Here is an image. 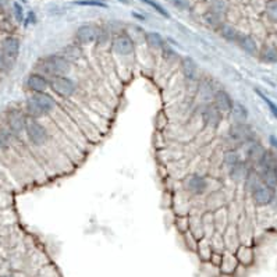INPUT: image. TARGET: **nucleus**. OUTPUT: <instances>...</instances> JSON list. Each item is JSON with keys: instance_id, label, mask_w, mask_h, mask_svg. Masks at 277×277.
<instances>
[{"instance_id": "c03bdc74", "label": "nucleus", "mask_w": 277, "mask_h": 277, "mask_svg": "<svg viewBox=\"0 0 277 277\" xmlns=\"http://www.w3.org/2000/svg\"><path fill=\"white\" fill-rule=\"evenodd\" d=\"M256 93H258L259 96H260V98H262L263 101H265V103H266V105L269 106L270 111L273 113V116H275V117L277 119V105H276V103H273V102L270 101V99H268V98H266V96H265L263 93L260 92V91H258V89H256Z\"/></svg>"}, {"instance_id": "a878e982", "label": "nucleus", "mask_w": 277, "mask_h": 277, "mask_svg": "<svg viewBox=\"0 0 277 277\" xmlns=\"http://www.w3.org/2000/svg\"><path fill=\"white\" fill-rule=\"evenodd\" d=\"M190 231L194 234L198 240L206 237V234H205V227H203L202 216H191V217H190Z\"/></svg>"}, {"instance_id": "f257e3e1", "label": "nucleus", "mask_w": 277, "mask_h": 277, "mask_svg": "<svg viewBox=\"0 0 277 277\" xmlns=\"http://www.w3.org/2000/svg\"><path fill=\"white\" fill-rule=\"evenodd\" d=\"M71 62L64 55H49L39 59L37 63V73L49 78L55 75H67L71 71Z\"/></svg>"}, {"instance_id": "aec40b11", "label": "nucleus", "mask_w": 277, "mask_h": 277, "mask_svg": "<svg viewBox=\"0 0 277 277\" xmlns=\"http://www.w3.org/2000/svg\"><path fill=\"white\" fill-rule=\"evenodd\" d=\"M217 32H219V35H220L224 41H227V42H230V43H237L241 37L240 31L235 27H233L229 22H223L222 25L217 28Z\"/></svg>"}, {"instance_id": "37998d69", "label": "nucleus", "mask_w": 277, "mask_h": 277, "mask_svg": "<svg viewBox=\"0 0 277 277\" xmlns=\"http://www.w3.org/2000/svg\"><path fill=\"white\" fill-rule=\"evenodd\" d=\"M13 13H14V17L17 20V22H22V21L25 20L24 9H22V6L20 4L19 1H14V3H13Z\"/></svg>"}, {"instance_id": "c756f323", "label": "nucleus", "mask_w": 277, "mask_h": 277, "mask_svg": "<svg viewBox=\"0 0 277 277\" xmlns=\"http://www.w3.org/2000/svg\"><path fill=\"white\" fill-rule=\"evenodd\" d=\"M259 57H260V60L265 62V63L275 64V63H277V47L273 46V45H266V46L260 50Z\"/></svg>"}, {"instance_id": "ddd939ff", "label": "nucleus", "mask_w": 277, "mask_h": 277, "mask_svg": "<svg viewBox=\"0 0 277 277\" xmlns=\"http://www.w3.org/2000/svg\"><path fill=\"white\" fill-rule=\"evenodd\" d=\"M275 188H270L268 185L259 184L256 188H254L251 191V196H252V201L255 202V205L258 206H266L270 205L275 199Z\"/></svg>"}, {"instance_id": "4468645a", "label": "nucleus", "mask_w": 277, "mask_h": 277, "mask_svg": "<svg viewBox=\"0 0 277 277\" xmlns=\"http://www.w3.org/2000/svg\"><path fill=\"white\" fill-rule=\"evenodd\" d=\"M180 68H181V74L184 77L187 83H196L199 81V68L194 59L191 57H181L180 60Z\"/></svg>"}, {"instance_id": "e433bc0d", "label": "nucleus", "mask_w": 277, "mask_h": 277, "mask_svg": "<svg viewBox=\"0 0 277 277\" xmlns=\"http://www.w3.org/2000/svg\"><path fill=\"white\" fill-rule=\"evenodd\" d=\"M142 3H145L147 6H149V7H152V9L156 11L157 14H160L162 17H165V19H170V14H169V11H167L162 4H159L157 1H155V0H141Z\"/></svg>"}, {"instance_id": "6e6552de", "label": "nucleus", "mask_w": 277, "mask_h": 277, "mask_svg": "<svg viewBox=\"0 0 277 277\" xmlns=\"http://www.w3.org/2000/svg\"><path fill=\"white\" fill-rule=\"evenodd\" d=\"M98 32H99V27L95 24H81L77 28L74 35V41L77 43H80L81 46H88L96 42L98 38Z\"/></svg>"}, {"instance_id": "20e7f679", "label": "nucleus", "mask_w": 277, "mask_h": 277, "mask_svg": "<svg viewBox=\"0 0 277 277\" xmlns=\"http://www.w3.org/2000/svg\"><path fill=\"white\" fill-rule=\"evenodd\" d=\"M50 80V89L62 99H70L77 91V84L68 75H55Z\"/></svg>"}, {"instance_id": "a19ab883", "label": "nucleus", "mask_w": 277, "mask_h": 277, "mask_svg": "<svg viewBox=\"0 0 277 277\" xmlns=\"http://www.w3.org/2000/svg\"><path fill=\"white\" fill-rule=\"evenodd\" d=\"M74 4H77V6H91V7H103V9L107 7V4L105 1H101V0H77V1H74Z\"/></svg>"}, {"instance_id": "49530a36", "label": "nucleus", "mask_w": 277, "mask_h": 277, "mask_svg": "<svg viewBox=\"0 0 277 277\" xmlns=\"http://www.w3.org/2000/svg\"><path fill=\"white\" fill-rule=\"evenodd\" d=\"M11 65L9 62L6 60V57L3 55V52H1V49H0V71H7L11 68Z\"/></svg>"}, {"instance_id": "de8ad7c7", "label": "nucleus", "mask_w": 277, "mask_h": 277, "mask_svg": "<svg viewBox=\"0 0 277 277\" xmlns=\"http://www.w3.org/2000/svg\"><path fill=\"white\" fill-rule=\"evenodd\" d=\"M7 3H9V0H0V10L4 9L7 6Z\"/></svg>"}, {"instance_id": "f704fd0d", "label": "nucleus", "mask_w": 277, "mask_h": 277, "mask_svg": "<svg viewBox=\"0 0 277 277\" xmlns=\"http://www.w3.org/2000/svg\"><path fill=\"white\" fill-rule=\"evenodd\" d=\"M211 244H212V248L214 252H224L226 251V244H224V237H223V233L220 231H214L212 234V237H209Z\"/></svg>"}, {"instance_id": "58836bf2", "label": "nucleus", "mask_w": 277, "mask_h": 277, "mask_svg": "<svg viewBox=\"0 0 277 277\" xmlns=\"http://www.w3.org/2000/svg\"><path fill=\"white\" fill-rule=\"evenodd\" d=\"M176 226L181 234L190 231V217L188 216H178L176 219Z\"/></svg>"}, {"instance_id": "72a5a7b5", "label": "nucleus", "mask_w": 277, "mask_h": 277, "mask_svg": "<svg viewBox=\"0 0 277 277\" xmlns=\"http://www.w3.org/2000/svg\"><path fill=\"white\" fill-rule=\"evenodd\" d=\"M240 160H242L240 156V153L237 152L235 148H230L227 149L224 153H223V163L226 165L227 169H230L231 166H234L235 163H238Z\"/></svg>"}, {"instance_id": "6ab92c4d", "label": "nucleus", "mask_w": 277, "mask_h": 277, "mask_svg": "<svg viewBox=\"0 0 277 277\" xmlns=\"http://www.w3.org/2000/svg\"><path fill=\"white\" fill-rule=\"evenodd\" d=\"M266 152V149L263 148L259 142H251L250 148L247 150V162L250 163L251 166H258L260 159L263 157Z\"/></svg>"}, {"instance_id": "c85d7f7f", "label": "nucleus", "mask_w": 277, "mask_h": 277, "mask_svg": "<svg viewBox=\"0 0 277 277\" xmlns=\"http://www.w3.org/2000/svg\"><path fill=\"white\" fill-rule=\"evenodd\" d=\"M208 10L224 17L229 13V0H208Z\"/></svg>"}, {"instance_id": "423d86ee", "label": "nucleus", "mask_w": 277, "mask_h": 277, "mask_svg": "<svg viewBox=\"0 0 277 277\" xmlns=\"http://www.w3.org/2000/svg\"><path fill=\"white\" fill-rule=\"evenodd\" d=\"M183 188L191 196H202L209 190V181L202 174H188L183 181Z\"/></svg>"}, {"instance_id": "79ce46f5", "label": "nucleus", "mask_w": 277, "mask_h": 277, "mask_svg": "<svg viewBox=\"0 0 277 277\" xmlns=\"http://www.w3.org/2000/svg\"><path fill=\"white\" fill-rule=\"evenodd\" d=\"M266 13H268V17L272 21L277 22V3L275 0H270L266 6Z\"/></svg>"}, {"instance_id": "c9c22d12", "label": "nucleus", "mask_w": 277, "mask_h": 277, "mask_svg": "<svg viewBox=\"0 0 277 277\" xmlns=\"http://www.w3.org/2000/svg\"><path fill=\"white\" fill-rule=\"evenodd\" d=\"M162 53H163V59L166 60L167 63H180V60H181L180 55L177 53L176 50H173L171 47L165 46L163 50H162Z\"/></svg>"}, {"instance_id": "473e14b6", "label": "nucleus", "mask_w": 277, "mask_h": 277, "mask_svg": "<svg viewBox=\"0 0 277 277\" xmlns=\"http://www.w3.org/2000/svg\"><path fill=\"white\" fill-rule=\"evenodd\" d=\"M13 132L10 131L7 126H1L0 124V147L1 150H6L11 147V142H13Z\"/></svg>"}, {"instance_id": "ea45409f", "label": "nucleus", "mask_w": 277, "mask_h": 277, "mask_svg": "<svg viewBox=\"0 0 277 277\" xmlns=\"http://www.w3.org/2000/svg\"><path fill=\"white\" fill-rule=\"evenodd\" d=\"M174 9L180 10V11H188L191 9V1L190 0H167Z\"/></svg>"}, {"instance_id": "09e8293b", "label": "nucleus", "mask_w": 277, "mask_h": 277, "mask_svg": "<svg viewBox=\"0 0 277 277\" xmlns=\"http://www.w3.org/2000/svg\"><path fill=\"white\" fill-rule=\"evenodd\" d=\"M123 4H129V0H120Z\"/></svg>"}, {"instance_id": "dca6fc26", "label": "nucleus", "mask_w": 277, "mask_h": 277, "mask_svg": "<svg viewBox=\"0 0 277 277\" xmlns=\"http://www.w3.org/2000/svg\"><path fill=\"white\" fill-rule=\"evenodd\" d=\"M216 91H217V89L214 88V83H213L211 78H199L198 86H196V95L199 96V99H201L203 103L212 102Z\"/></svg>"}, {"instance_id": "f8f14e48", "label": "nucleus", "mask_w": 277, "mask_h": 277, "mask_svg": "<svg viewBox=\"0 0 277 277\" xmlns=\"http://www.w3.org/2000/svg\"><path fill=\"white\" fill-rule=\"evenodd\" d=\"M31 98H32V101L35 102V105H37L39 111L42 113V116H47V114L57 110V107H59L55 98L47 92L32 93Z\"/></svg>"}, {"instance_id": "2eb2a0df", "label": "nucleus", "mask_w": 277, "mask_h": 277, "mask_svg": "<svg viewBox=\"0 0 277 277\" xmlns=\"http://www.w3.org/2000/svg\"><path fill=\"white\" fill-rule=\"evenodd\" d=\"M212 103L219 110L222 111L223 114H227V113L230 114L231 109H233V106H234L235 102L233 101L231 95L227 92L226 89H217V91L214 92Z\"/></svg>"}, {"instance_id": "bb28decb", "label": "nucleus", "mask_w": 277, "mask_h": 277, "mask_svg": "<svg viewBox=\"0 0 277 277\" xmlns=\"http://www.w3.org/2000/svg\"><path fill=\"white\" fill-rule=\"evenodd\" d=\"M230 114L234 123H247V119H248V110H247V107H245L244 105L238 103V102L234 103Z\"/></svg>"}, {"instance_id": "8fccbe9b", "label": "nucleus", "mask_w": 277, "mask_h": 277, "mask_svg": "<svg viewBox=\"0 0 277 277\" xmlns=\"http://www.w3.org/2000/svg\"><path fill=\"white\" fill-rule=\"evenodd\" d=\"M0 277H11V276H0Z\"/></svg>"}, {"instance_id": "f3484780", "label": "nucleus", "mask_w": 277, "mask_h": 277, "mask_svg": "<svg viewBox=\"0 0 277 277\" xmlns=\"http://www.w3.org/2000/svg\"><path fill=\"white\" fill-rule=\"evenodd\" d=\"M251 165L247 160H240L238 163H235L234 166L229 169V177L233 181L240 183V181H245V178L248 176L251 170Z\"/></svg>"}, {"instance_id": "5701e85b", "label": "nucleus", "mask_w": 277, "mask_h": 277, "mask_svg": "<svg viewBox=\"0 0 277 277\" xmlns=\"http://www.w3.org/2000/svg\"><path fill=\"white\" fill-rule=\"evenodd\" d=\"M196 254L199 259L202 262H209L211 260V256L213 254V248L212 244H211V240L208 237H203L201 240L198 241V248H196Z\"/></svg>"}, {"instance_id": "2f4dec72", "label": "nucleus", "mask_w": 277, "mask_h": 277, "mask_svg": "<svg viewBox=\"0 0 277 277\" xmlns=\"http://www.w3.org/2000/svg\"><path fill=\"white\" fill-rule=\"evenodd\" d=\"M223 19H224V17L216 14V13H212V11H209V10L203 14V21H205V24H206L208 27L216 29V31H217V28L220 27L223 22H224V20Z\"/></svg>"}, {"instance_id": "9b49d317", "label": "nucleus", "mask_w": 277, "mask_h": 277, "mask_svg": "<svg viewBox=\"0 0 277 277\" xmlns=\"http://www.w3.org/2000/svg\"><path fill=\"white\" fill-rule=\"evenodd\" d=\"M0 49L3 52V55L6 57V60L10 64H14V62L17 60L20 55V49H21V42L17 37L9 35L1 41Z\"/></svg>"}, {"instance_id": "b1692460", "label": "nucleus", "mask_w": 277, "mask_h": 277, "mask_svg": "<svg viewBox=\"0 0 277 277\" xmlns=\"http://www.w3.org/2000/svg\"><path fill=\"white\" fill-rule=\"evenodd\" d=\"M145 42L153 50H163V47L166 46L165 38L162 37L159 32H155V31L145 32Z\"/></svg>"}, {"instance_id": "603ef678", "label": "nucleus", "mask_w": 277, "mask_h": 277, "mask_svg": "<svg viewBox=\"0 0 277 277\" xmlns=\"http://www.w3.org/2000/svg\"><path fill=\"white\" fill-rule=\"evenodd\" d=\"M275 1H276V3H277V0H275Z\"/></svg>"}, {"instance_id": "7c9ffc66", "label": "nucleus", "mask_w": 277, "mask_h": 277, "mask_svg": "<svg viewBox=\"0 0 277 277\" xmlns=\"http://www.w3.org/2000/svg\"><path fill=\"white\" fill-rule=\"evenodd\" d=\"M235 256L238 259L241 265H251L252 263V259H254V254H252V250L247 245H240L237 251L234 252Z\"/></svg>"}, {"instance_id": "0eeeda50", "label": "nucleus", "mask_w": 277, "mask_h": 277, "mask_svg": "<svg viewBox=\"0 0 277 277\" xmlns=\"http://www.w3.org/2000/svg\"><path fill=\"white\" fill-rule=\"evenodd\" d=\"M27 119V114L20 109H9L6 111V126L16 137L25 132Z\"/></svg>"}, {"instance_id": "39448f33", "label": "nucleus", "mask_w": 277, "mask_h": 277, "mask_svg": "<svg viewBox=\"0 0 277 277\" xmlns=\"http://www.w3.org/2000/svg\"><path fill=\"white\" fill-rule=\"evenodd\" d=\"M110 49L116 55L128 57V56L134 55V52H135V41L128 32L120 31L113 35Z\"/></svg>"}, {"instance_id": "1a4fd4ad", "label": "nucleus", "mask_w": 277, "mask_h": 277, "mask_svg": "<svg viewBox=\"0 0 277 277\" xmlns=\"http://www.w3.org/2000/svg\"><path fill=\"white\" fill-rule=\"evenodd\" d=\"M201 116H202L203 124L212 129L219 128V126L223 121V113L213 105L212 102L205 103L202 111H201Z\"/></svg>"}, {"instance_id": "4c0bfd02", "label": "nucleus", "mask_w": 277, "mask_h": 277, "mask_svg": "<svg viewBox=\"0 0 277 277\" xmlns=\"http://www.w3.org/2000/svg\"><path fill=\"white\" fill-rule=\"evenodd\" d=\"M183 237H184V242L185 245H187V248L190 251H194L196 252V248H198V238L195 237L194 234L191 233V231H187L183 234Z\"/></svg>"}, {"instance_id": "393cba45", "label": "nucleus", "mask_w": 277, "mask_h": 277, "mask_svg": "<svg viewBox=\"0 0 277 277\" xmlns=\"http://www.w3.org/2000/svg\"><path fill=\"white\" fill-rule=\"evenodd\" d=\"M62 55H64L71 63L75 62V60H80L81 57H83L84 52H83V46L80 45V43H70V45H67V46L63 49V52H62Z\"/></svg>"}, {"instance_id": "a18cd8bd", "label": "nucleus", "mask_w": 277, "mask_h": 277, "mask_svg": "<svg viewBox=\"0 0 277 277\" xmlns=\"http://www.w3.org/2000/svg\"><path fill=\"white\" fill-rule=\"evenodd\" d=\"M224 254V252H223ZM223 254L222 252H214L213 251L212 256H211V263H212L214 268H220V265H222V260H223Z\"/></svg>"}, {"instance_id": "7ed1b4c3", "label": "nucleus", "mask_w": 277, "mask_h": 277, "mask_svg": "<svg viewBox=\"0 0 277 277\" xmlns=\"http://www.w3.org/2000/svg\"><path fill=\"white\" fill-rule=\"evenodd\" d=\"M25 135H27L29 144L37 148L46 145V142L49 141V131L38 119L28 117L27 126H25Z\"/></svg>"}, {"instance_id": "f03ea898", "label": "nucleus", "mask_w": 277, "mask_h": 277, "mask_svg": "<svg viewBox=\"0 0 277 277\" xmlns=\"http://www.w3.org/2000/svg\"><path fill=\"white\" fill-rule=\"evenodd\" d=\"M254 137L255 134L247 123H234L227 132V139L230 141L231 148L235 149L254 142Z\"/></svg>"}, {"instance_id": "9d476101", "label": "nucleus", "mask_w": 277, "mask_h": 277, "mask_svg": "<svg viewBox=\"0 0 277 277\" xmlns=\"http://www.w3.org/2000/svg\"><path fill=\"white\" fill-rule=\"evenodd\" d=\"M25 86H27L28 91H31L32 93L46 92L47 89L50 88V80L46 75L34 71V73H29L27 75Z\"/></svg>"}, {"instance_id": "412c9836", "label": "nucleus", "mask_w": 277, "mask_h": 277, "mask_svg": "<svg viewBox=\"0 0 277 277\" xmlns=\"http://www.w3.org/2000/svg\"><path fill=\"white\" fill-rule=\"evenodd\" d=\"M237 45L240 47L242 52H245L247 55L250 56H256L259 53L258 45H256V41L251 35H245V34H241L240 39L237 42Z\"/></svg>"}, {"instance_id": "cd10ccee", "label": "nucleus", "mask_w": 277, "mask_h": 277, "mask_svg": "<svg viewBox=\"0 0 277 277\" xmlns=\"http://www.w3.org/2000/svg\"><path fill=\"white\" fill-rule=\"evenodd\" d=\"M111 39H113V35H111L110 29L107 27H99V32H98L95 45L101 47V49H105V47L111 46Z\"/></svg>"}, {"instance_id": "a211bd4d", "label": "nucleus", "mask_w": 277, "mask_h": 277, "mask_svg": "<svg viewBox=\"0 0 277 277\" xmlns=\"http://www.w3.org/2000/svg\"><path fill=\"white\" fill-rule=\"evenodd\" d=\"M238 265H240V262H238V259L235 256V254H234V252H230V251H224L222 265H220V268H219L223 275H227V276H229V275L235 273Z\"/></svg>"}, {"instance_id": "3c124183", "label": "nucleus", "mask_w": 277, "mask_h": 277, "mask_svg": "<svg viewBox=\"0 0 277 277\" xmlns=\"http://www.w3.org/2000/svg\"><path fill=\"white\" fill-rule=\"evenodd\" d=\"M0 150H1V147H0Z\"/></svg>"}, {"instance_id": "4be33fe9", "label": "nucleus", "mask_w": 277, "mask_h": 277, "mask_svg": "<svg viewBox=\"0 0 277 277\" xmlns=\"http://www.w3.org/2000/svg\"><path fill=\"white\" fill-rule=\"evenodd\" d=\"M259 176L262 184L268 185L270 188H277V167H266L259 169Z\"/></svg>"}]
</instances>
